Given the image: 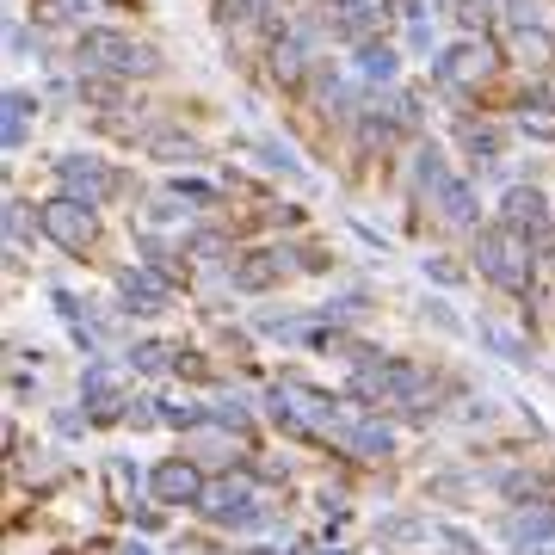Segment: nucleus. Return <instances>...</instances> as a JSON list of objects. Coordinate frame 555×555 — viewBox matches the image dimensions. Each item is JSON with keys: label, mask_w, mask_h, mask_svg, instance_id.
I'll return each mask as SVG.
<instances>
[{"label": "nucleus", "mask_w": 555, "mask_h": 555, "mask_svg": "<svg viewBox=\"0 0 555 555\" xmlns=\"http://www.w3.org/2000/svg\"><path fill=\"white\" fill-rule=\"evenodd\" d=\"M44 235L56 241V247H68V253H93V241H99V216H93V204H81V198H50L44 204Z\"/></svg>", "instance_id": "nucleus-1"}, {"label": "nucleus", "mask_w": 555, "mask_h": 555, "mask_svg": "<svg viewBox=\"0 0 555 555\" xmlns=\"http://www.w3.org/2000/svg\"><path fill=\"white\" fill-rule=\"evenodd\" d=\"M272 414H278L290 432H327V426H340V420H346L321 389H296V383H284V389L272 395Z\"/></svg>", "instance_id": "nucleus-2"}, {"label": "nucleus", "mask_w": 555, "mask_h": 555, "mask_svg": "<svg viewBox=\"0 0 555 555\" xmlns=\"http://www.w3.org/2000/svg\"><path fill=\"white\" fill-rule=\"evenodd\" d=\"M475 266L488 272L500 290H525V284H531V247H518V241L500 229V235H488V241L475 247Z\"/></svg>", "instance_id": "nucleus-3"}, {"label": "nucleus", "mask_w": 555, "mask_h": 555, "mask_svg": "<svg viewBox=\"0 0 555 555\" xmlns=\"http://www.w3.org/2000/svg\"><path fill=\"white\" fill-rule=\"evenodd\" d=\"M81 56L87 68H111V74H155V50H142L136 37H118V31H93Z\"/></svg>", "instance_id": "nucleus-4"}, {"label": "nucleus", "mask_w": 555, "mask_h": 555, "mask_svg": "<svg viewBox=\"0 0 555 555\" xmlns=\"http://www.w3.org/2000/svg\"><path fill=\"white\" fill-rule=\"evenodd\" d=\"M500 68V50H488L481 37H469V44H451L438 56V81L444 87H488Z\"/></svg>", "instance_id": "nucleus-5"}, {"label": "nucleus", "mask_w": 555, "mask_h": 555, "mask_svg": "<svg viewBox=\"0 0 555 555\" xmlns=\"http://www.w3.org/2000/svg\"><path fill=\"white\" fill-rule=\"evenodd\" d=\"M198 506H204L210 525H253V518L266 512V500H259L253 481H210Z\"/></svg>", "instance_id": "nucleus-6"}, {"label": "nucleus", "mask_w": 555, "mask_h": 555, "mask_svg": "<svg viewBox=\"0 0 555 555\" xmlns=\"http://www.w3.org/2000/svg\"><path fill=\"white\" fill-rule=\"evenodd\" d=\"M56 185L68 198H81V204H99L111 185H118V173H111L105 161H93V155H62L56 161Z\"/></svg>", "instance_id": "nucleus-7"}, {"label": "nucleus", "mask_w": 555, "mask_h": 555, "mask_svg": "<svg viewBox=\"0 0 555 555\" xmlns=\"http://www.w3.org/2000/svg\"><path fill=\"white\" fill-rule=\"evenodd\" d=\"M204 469L198 463H185V457H167V463H155V475H148V494L155 500H167V506H192V500H204Z\"/></svg>", "instance_id": "nucleus-8"}, {"label": "nucleus", "mask_w": 555, "mask_h": 555, "mask_svg": "<svg viewBox=\"0 0 555 555\" xmlns=\"http://www.w3.org/2000/svg\"><path fill=\"white\" fill-rule=\"evenodd\" d=\"M506 543H512V549H543V543H555V506H549V500L512 506V512H506Z\"/></svg>", "instance_id": "nucleus-9"}, {"label": "nucleus", "mask_w": 555, "mask_h": 555, "mask_svg": "<svg viewBox=\"0 0 555 555\" xmlns=\"http://www.w3.org/2000/svg\"><path fill=\"white\" fill-rule=\"evenodd\" d=\"M118 296H124V309H130V315H155V309H167L173 284H167V278H155V272H124V278H118Z\"/></svg>", "instance_id": "nucleus-10"}, {"label": "nucleus", "mask_w": 555, "mask_h": 555, "mask_svg": "<svg viewBox=\"0 0 555 555\" xmlns=\"http://www.w3.org/2000/svg\"><path fill=\"white\" fill-rule=\"evenodd\" d=\"M303 74H309V44L303 37H278L272 44V81L278 87H303Z\"/></svg>", "instance_id": "nucleus-11"}, {"label": "nucleus", "mask_w": 555, "mask_h": 555, "mask_svg": "<svg viewBox=\"0 0 555 555\" xmlns=\"http://www.w3.org/2000/svg\"><path fill=\"white\" fill-rule=\"evenodd\" d=\"M346 451H352V457H389V451H395V432H389L383 420H352V426H346Z\"/></svg>", "instance_id": "nucleus-12"}, {"label": "nucleus", "mask_w": 555, "mask_h": 555, "mask_svg": "<svg viewBox=\"0 0 555 555\" xmlns=\"http://www.w3.org/2000/svg\"><path fill=\"white\" fill-rule=\"evenodd\" d=\"M500 222L506 229H543V198L531 192V185H518V192H506V204H500Z\"/></svg>", "instance_id": "nucleus-13"}, {"label": "nucleus", "mask_w": 555, "mask_h": 555, "mask_svg": "<svg viewBox=\"0 0 555 555\" xmlns=\"http://www.w3.org/2000/svg\"><path fill=\"white\" fill-rule=\"evenodd\" d=\"M25 136H31V93H7V105H0V142L25 148Z\"/></svg>", "instance_id": "nucleus-14"}, {"label": "nucleus", "mask_w": 555, "mask_h": 555, "mask_svg": "<svg viewBox=\"0 0 555 555\" xmlns=\"http://www.w3.org/2000/svg\"><path fill=\"white\" fill-rule=\"evenodd\" d=\"M284 272H290L284 253H247V259H241V284H247V290H266V284L284 278Z\"/></svg>", "instance_id": "nucleus-15"}, {"label": "nucleus", "mask_w": 555, "mask_h": 555, "mask_svg": "<svg viewBox=\"0 0 555 555\" xmlns=\"http://www.w3.org/2000/svg\"><path fill=\"white\" fill-rule=\"evenodd\" d=\"M432 192H438V210L451 216V222H463V229L475 222V198H469V185H463V179H438Z\"/></svg>", "instance_id": "nucleus-16"}, {"label": "nucleus", "mask_w": 555, "mask_h": 555, "mask_svg": "<svg viewBox=\"0 0 555 555\" xmlns=\"http://www.w3.org/2000/svg\"><path fill=\"white\" fill-rule=\"evenodd\" d=\"M383 19H389L383 0H346V7H340V25H346V31H377Z\"/></svg>", "instance_id": "nucleus-17"}, {"label": "nucleus", "mask_w": 555, "mask_h": 555, "mask_svg": "<svg viewBox=\"0 0 555 555\" xmlns=\"http://www.w3.org/2000/svg\"><path fill=\"white\" fill-rule=\"evenodd\" d=\"M518 124H525L531 136H543V142H555V105H543V99H525V105H518Z\"/></svg>", "instance_id": "nucleus-18"}, {"label": "nucleus", "mask_w": 555, "mask_h": 555, "mask_svg": "<svg viewBox=\"0 0 555 555\" xmlns=\"http://www.w3.org/2000/svg\"><path fill=\"white\" fill-rule=\"evenodd\" d=\"M358 68L370 74V81H395L401 62H395V50H383V44H364V50H358Z\"/></svg>", "instance_id": "nucleus-19"}, {"label": "nucleus", "mask_w": 555, "mask_h": 555, "mask_svg": "<svg viewBox=\"0 0 555 555\" xmlns=\"http://www.w3.org/2000/svg\"><path fill=\"white\" fill-rule=\"evenodd\" d=\"M130 364H136V370H148V377H161V370H167V364H179V358H173L161 340H142V346H130Z\"/></svg>", "instance_id": "nucleus-20"}, {"label": "nucleus", "mask_w": 555, "mask_h": 555, "mask_svg": "<svg viewBox=\"0 0 555 555\" xmlns=\"http://www.w3.org/2000/svg\"><path fill=\"white\" fill-rule=\"evenodd\" d=\"M457 19H463L469 31H481V25H488L494 13H488V0H457Z\"/></svg>", "instance_id": "nucleus-21"}, {"label": "nucleus", "mask_w": 555, "mask_h": 555, "mask_svg": "<svg viewBox=\"0 0 555 555\" xmlns=\"http://www.w3.org/2000/svg\"><path fill=\"white\" fill-rule=\"evenodd\" d=\"M463 142L475 148V155H494V136H488V130H481V124H463Z\"/></svg>", "instance_id": "nucleus-22"}, {"label": "nucleus", "mask_w": 555, "mask_h": 555, "mask_svg": "<svg viewBox=\"0 0 555 555\" xmlns=\"http://www.w3.org/2000/svg\"><path fill=\"white\" fill-rule=\"evenodd\" d=\"M518 50H525V56H549V37L543 31H518Z\"/></svg>", "instance_id": "nucleus-23"}, {"label": "nucleus", "mask_w": 555, "mask_h": 555, "mask_svg": "<svg viewBox=\"0 0 555 555\" xmlns=\"http://www.w3.org/2000/svg\"><path fill=\"white\" fill-rule=\"evenodd\" d=\"M118 555H148V549H142V543H124V549H118Z\"/></svg>", "instance_id": "nucleus-24"}, {"label": "nucleus", "mask_w": 555, "mask_h": 555, "mask_svg": "<svg viewBox=\"0 0 555 555\" xmlns=\"http://www.w3.org/2000/svg\"><path fill=\"white\" fill-rule=\"evenodd\" d=\"M549 99H555V74H549Z\"/></svg>", "instance_id": "nucleus-25"}, {"label": "nucleus", "mask_w": 555, "mask_h": 555, "mask_svg": "<svg viewBox=\"0 0 555 555\" xmlns=\"http://www.w3.org/2000/svg\"><path fill=\"white\" fill-rule=\"evenodd\" d=\"M327 7H346V0H327Z\"/></svg>", "instance_id": "nucleus-26"}]
</instances>
